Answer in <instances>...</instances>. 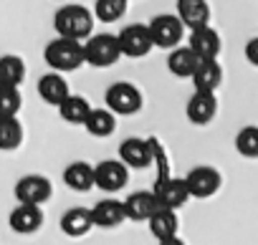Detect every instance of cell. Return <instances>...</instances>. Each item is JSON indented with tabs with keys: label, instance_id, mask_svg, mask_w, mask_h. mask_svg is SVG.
I'll list each match as a JSON object with an SVG mask.
<instances>
[{
	"label": "cell",
	"instance_id": "24",
	"mask_svg": "<svg viewBox=\"0 0 258 245\" xmlns=\"http://www.w3.org/2000/svg\"><path fill=\"white\" fill-rule=\"evenodd\" d=\"M84 127L91 137L96 139H104V137H111L114 129H116V114L111 109H94L89 111L86 121H84Z\"/></svg>",
	"mask_w": 258,
	"mask_h": 245
},
{
	"label": "cell",
	"instance_id": "5",
	"mask_svg": "<svg viewBox=\"0 0 258 245\" xmlns=\"http://www.w3.org/2000/svg\"><path fill=\"white\" fill-rule=\"evenodd\" d=\"M150 33H152V43L155 48H162V51H170L175 46L182 43V36H185V23L170 13H162V16H155L150 23Z\"/></svg>",
	"mask_w": 258,
	"mask_h": 245
},
{
	"label": "cell",
	"instance_id": "16",
	"mask_svg": "<svg viewBox=\"0 0 258 245\" xmlns=\"http://www.w3.org/2000/svg\"><path fill=\"white\" fill-rule=\"evenodd\" d=\"M160 207L155 192H132L124 200V210H126V220H135V222H147L155 210Z\"/></svg>",
	"mask_w": 258,
	"mask_h": 245
},
{
	"label": "cell",
	"instance_id": "15",
	"mask_svg": "<svg viewBox=\"0 0 258 245\" xmlns=\"http://www.w3.org/2000/svg\"><path fill=\"white\" fill-rule=\"evenodd\" d=\"M187 46L198 53V58H218L220 56V48H223V41H220L218 31L208 23V26L192 28Z\"/></svg>",
	"mask_w": 258,
	"mask_h": 245
},
{
	"label": "cell",
	"instance_id": "11",
	"mask_svg": "<svg viewBox=\"0 0 258 245\" xmlns=\"http://www.w3.org/2000/svg\"><path fill=\"white\" fill-rule=\"evenodd\" d=\"M185 114H187V121L195 127H205L215 119L218 114V96L215 91H198L190 96L187 106H185Z\"/></svg>",
	"mask_w": 258,
	"mask_h": 245
},
{
	"label": "cell",
	"instance_id": "22",
	"mask_svg": "<svg viewBox=\"0 0 258 245\" xmlns=\"http://www.w3.org/2000/svg\"><path fill=\"white\" fill-rule=\"evenodd\" d=\"M198 53L190 48V46H175L170 48V56H167V68L172 76L177 78H190L192 71L198 68Z\"/></svg>",
	"mask_w": 258,
	"mask_h": 245
},
{
	"label": "cell",
	"instance_id": "14",
	"mask_svg": "<svg viewBox=\"0 0 258 245\" xmlns=\"http://www.w3.org/2000/svg\"><path fill=\"white\" fill-rule=\"evenodd\" d=\"M8 225L13 232L18 235H33L36 230H41L43 225V212L41 205H28V202H18V207L11 212Z\"/></svg>",
	"mask_w": 258,
	"mask_h": 245
},
{
	"label": "cell",
	"instance_id": "31",
	"mask_svg": "<svg viewBox=\"0 0 258 245\" xmlns=\"http://www.w3.org/2000/svg\"><path fill=\"white\" fill-rule=\"evenodd\" d=\"M245 61H248L250 66H258V36L245 43Z\"/></svg>",
	"mask_w": 258,
	"mask_h": 245
},
{
	"label": "cell",
	"instance_id": "18",
	"mask_svg": "<svg viewBox=\"0 0 258 245\" xmlns=\"http://www.w3.org/2000/svg\"><path fill=\"white\" fill-rule=\"evenodd\" d=\"M91 227H96L91 207H71L61 215V230L69 237H84L91 232Z\"/></svg>",
	"mask_w": 258,
	"mask_h": 245
},
{
	"label": "cell",
	"instance_id": "12",
	"mask_svg": "<svg viewBox=\"0 0 258 245\" xmlns=\"http://www.w3.org/2000/svg\"><path fill=\"white\" fill-rule=\"evenodd\" d=\"M150 225V232L157 242L162 245H170V242H177V230H180V220H177V212L172 207H157L155 215L147 220Z\"/></svg>",
	"mask_w": 258,
	"mask_h": 245
},
{
	"label": "cell",
	"instance_id": "21",
	"mask_svg": "<svg viewBox=\"0 0 258 245\" xmlns=\"http://www.w3.org/2000/svg\"><path fill=\"white\" fill-rule=\"evenodd\" d=\"M177 18L185 28H200L210 23V6L208 0H177Z\"/></svg>",
	"mask_w": 258,
	"mask_h": 245
},
{
	"label": "cell",
	"instance_id": "1",
	"mask_svg": "<svg viewBox=\"0 0 258 245\" xmlns=\"http://www.w3.org/2000/svg\"><path fill=\"white\" fill-rule=\"evenodd\" d=\"M94 13L86 11L84 6H63L61 11H56L53 16V28L58 36H66V38H74V41H86L94 31Z\"/></svg>",
	"mask_w": 258,
	"mask_h": 245
},
{
	"label": "cell",
	"instance_id": "19",
	"mask_svg": "<svg viewBox=\"0 0 258 245\" xmlns=\"http://www.w3.org/2000/svg\"><path fill=\"white\" fill-rule=\"evenodd\" d=\"M190 81L195 84L198 91H215L223 81V66L218 63V58H200Z\"/></svg>",
	"mask_w": 258,
	"mask_h": 245
},
{
	"label": "cell",
	"instance_id": "28",
	"mask_svg": "<svg viewBox=\"0 0 258 245\" xmlns=\"http://www.w3.org/2000/svg\"><path fill=\"white\" fill-rule=\"evenodd\" d=\"M129 0H96L94 6V18L101 23H116L126 13Z\"/></svg>",
	"mask_w": 258,
	"mask_h": 245
},
{
	"label": "cell",
	"instance_id": "29",
	"mask_svg": "<svg viewBox=\"0 0 258 245\" xmlns=\"http://www.w3.org/2000/svg\"><path fill=\"white\" fill-rule=\"evenodd\" d=\"M235 149L245 159H258V127H243L235 134Z\"/></svg>",
	"mask_w": 258,
	"mask_h": 245
},
{
	"label": "cell",
	"instance_id": "8",
	"mask_svg": "<svg viewBox=\"0 0 258 245\" xmlns=\"http://www.w3.org/2000/svg\"><path fill=\"white\" fill-rule=\"evenodd\" d=\"M119 159L129 170H145L155 162V139L129 137L119 144Z\"/></svg>",
	"mask_w": 258,
	"mask_h": 245
},
{
	"label": "cell",
	"instance_id": "20",
	"mask_svg": "<svg viewBox=\"0 0 258 245\" xmlns=\"http://www.w3.org/2000/svg\"><path fill=\"white\" fill-rule=\"evenodd\" d=\"M69 81L61 76V71H51L46 76L38 78V96L48 104V106H58L66 96H69Z\"/></svg>",
	"mask_w": 258,
	"mask_h": 245
},
{
	"label": "cell",
	"instance_id": "7",
	"mask_svg": "<svg viewBox=\"0 0 258 245\" xmlns=\"http://www.w3.org/2000/svg\"><path fill=\"white\" fill-rule=\"evenodd\" d=\"M129 182V167L121 159H104L94 165V187L104 192H119Z\"/></svg>",
	"mask_w": 258,
	"mask_h": 245
},
{
	"label": "cell",
	"instance_id": "26",
	"mask_svg": "<svg viewBox=\"0 0 258 245\" xmlns=\"http://www.w3.org/2000/svg\"><path fill=\"white\" fill-rule=\"evenodd\" d=\"M23 144V124L18 116H0V152H13Z\"/></svg>",
	"mask_w": 258,
	"mask_h": 245
},
{
	"label": "cell",
	"instance_id": "2",
	"mask_svg": "<svg viewBox=\"0 0 258 245\" xmlns=\"http://www.w3.org/2000/svg\"><path fill=\"white\" fill-rule=\"evenodd\" d=\"M43 61L51 71H76L81 68L86 61H84V43L81 41H74V38H66V36H58L53 38L46 51H43Z\"/></svg>",
	"mask_w": 258,
	"mask_h": 245
},
{
	"label": "cell",
	"instance_id": "27",
	"mask_svg": "<svg viewBox=\"0 0 258 245\" xmlns=\"http://www.w3.org/2000/svg\"><path fill=\"white\" fill-rule=\"evenodd\" d=\"M26 81V61L21 56H0V86H21Z\"/></svg>",
	"mask_w": 258,
	"mask_h": 245
},
{
	"label": "cell",
	"instance_id": "25",
	"mask_svg": "<svg viewBox=\"0 0 258 245\" xmlns=\"http://www.w3.org/2000/svg\"><path fill=\"white\" fill-rule=\"evenodd\" d=\"M56 109H58V116L66 121V124H84L86 116H89V111H91V104H89V99H84V96L69 94Z\"/></svg>",
	"mask_w": 258,
	"mask_h": 245
},
{
	"label": "cell",
	"instance_id": "17",
	"mask_svg": "<svg viewBox=\"0 0 258 245\" xmlns=\"http://www.w3.org/2000/svg\"><path fill=\"white\" fill-rule=\"evenodd\" d=\"M91 215H94V225L96 227H116L126 220V210H124V202L114 200V197H104L99 200L94 207H91Z\"/></svg>",
	"mask_w": 258,
	"mask_h": 245
},
{
	"label": "cell",
	"instance_id": "6",
	"mask_svg": "<svg viewBox=\"0 0 258 245\" xmlns=\"http://www.w3.org/2000/svg\"><path fill=\"white\" fill-rule=\"evenodd\" d=\"M116 38H119L121 56H126V58H145L155 48L150 26H145V23H132V26L121 28V33Z\"/></svg>",
	"mask_w": 258,
	"mask_h": 245
},
{
	"label": "cell",
	"instance_id": "13",
	"mask_svg": "<svg viewBox=\"0 0 258 245\" xmlns=\"http://www.w3.org/2000/svg\"><path fill=\"white\" fill-rule=\"evenodd\" d=\"M155 197L162 207H182L187 200H190V190H187V182L180 180V177H160V182L155 185Z\"/></svg>",
	"mask_w": 258,
	"mask_h": 245
},
{
	"label": "cell",
	"instance_id": "23",
	"mask_svg": "<svg viewBox=\"0 0 258 245\" xmlns=\"http://www.w3.org/2000/svg\"><path fill=\"white\" fill-rule=\"evenodd\" d=\"M63 182L69 190L74 192H89L94 187V165L79 159V162H71L66 170H63Z\"/></svg>",
	"mask_w": 258,
	"mask_h": 245
},
{
	"label": "cell",
	"instance_id": "4",
	"mask_svg": "<svg viewBox=\"0 0 258 245\" xmlns=\"http://www.w3.org/2000/svg\"><path fill=\"white\" fill-rule=\"evenodd\" d=\"M104 101L116 116H132L142 109V91L132 81H116L106 89Z\"/></svg>",
	"mask_w": 258,
	"mask_h": 245
},
{
	"label": "cell",
	"instance_id": "3",
	"mask_svg": "<svg viewBox=\"0 0 258 245\" xmlns=\"http://www.w3.org/2000/svg\"><path fill=\"white\" fill-rule=\"evenodd\" d=\"M121 58L119 38L111 33H91L84 41V61L94 68H109Z\"/></svg>",
	"mask_w": 258,
	"mask_h": 245
},
{
	"label": "cell",
	"instance_id": "30",
	"mask_svg": "<svg viewBox=\"0 0 258 245\" xmlns=\"http://www.w3.org/2000/svg\"><path fill=\"white\" fill-rule=\"evenodd\" d=\"M21 106V86H0V116H18Z\"/></svg>",
	"mask_w": 258,
	"mask_h": 245
},
{
	"label": "cell",
	"instance_id": "10",
	"mask_svg": "<svg viewBox=\"0 0 258 245\" xmlns=\"http://www.w3.org/2000/svg\"><path fill=\"white\" fill-rule=\"evenodd\" d=\"M53 195V185L48 177H41V175H28V177H21L16 182V200L18 202H28V205H43L48 202Z\"/></svg>",
	"mask_w": 258,
	"mask_h": 245
},
{
	"label": "cell",
	"instance_id": "9",
	"mask_svg": "<svg viewBox=\"0 0 258 245\" xmlns=\"http://www.w3.org/2000/svg\"><path fill=\"white\" fill-rule=\"evenodd\" d=\"M185 182H187L190 197L208 200V197H213V195L220 190V185H223V177H220V172H218L215 167H208V165H203V167H195V170H190V172H187V177H185Z\"/></svg>",
	"mask_w": 258,
	"mask_h": 245
}]
</instances>
